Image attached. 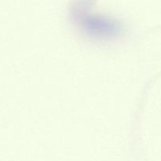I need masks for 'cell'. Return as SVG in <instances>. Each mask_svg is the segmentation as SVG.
I'll return each instance as SVG.
<instances>
[{
  "label": "cell",
  "mask_w": 161,
  "mask_h": 161,
  "mask_svg": "<svg viewBox=\"0 0 161 161\" xmlns=\"http://www.w3.org/2000/svg\"><path fill=\"white\" fill-rule=\"evenodd\" d=\"M82 30L88 37L107 40L119 37L122 31L120 25L114 20L98 15H85L80 20Z\"/></svg>",
  "instance_id": "obj_1"
}]
</instances>
